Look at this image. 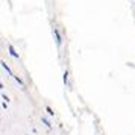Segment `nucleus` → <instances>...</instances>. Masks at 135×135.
Wrapping results in <instances>:
<instances>
[{
	"instance_id": "nucleus-1",
	"label": "nucleus",
	"mask_w": 135,
	"mask_h": 135,
	"mask_svg": "<svg viewBox=\"0 0 135 135\" xmlns=\"http://www.w3.org/2000/svg\"><path fill=\"white\" fill-rule=\"evenodd\" d=\"M41 120H43V123H44V124H46V126H47V128H49V129L52 128V123L49 122V118H46V117H43Z\"/></svg>"
},
{
	"instance_id": "nucleus-5",
	"label": "nucleus",
	"mask_w": 135,
	"mask_h": 135,
	"mask_svg": "<svg viewBox=\"0 0 135 135\" xmlns=\"http://www.w3.org/2000/svg\"><path fill=\"white\" fill-rule=\"evenodd\" d=\"M2 67L5 68V70H6V71H8V73H9V74H12V73H11V70H9V67H8V65H6V64H5V62H2Z\"/></svg>"
},
{
	"instance_id": "nucleus-7",
	"label": "nucleus",
	"mask_w": 135,
	"mask_h": 135,
	"mask_svg": "<svg viewBox=\"0 0 135 135\" xmlns=\"http://www.w3.org/2000/svg\"><path fill=\"white\" fill-rule=\"evenodd\" d=\"M15 80H17V82H18V84H20V85H23V80H21V79H20V78H18V76H15Z\"/></svg>"
},
{
	"instance_id": "nucleus-8",
	"label": "nucleus",
	"mask_w": 135,
	"mask_h": 135,
	"mask_svg": "<svg viewBox=\"0 0 135 135\" xmlns=\"http://www.w3.org/2000/svg\"><path fill=\"white\" fill-rule=\"evenodd\" d=\"M2 99H3V100H6V102H8V100H9V97H8L6 94H2Z\"/></svg>"
},
{
	"instance_id": "nucleus-4",
	"label": "nucleus",
	"mask_w": 135,
	"mask_h": 135,
	"mask_svg": "<svg viewBox=\"0 0 135 135\" xmlns=\"http://www.w3.org/2000/svg\"><path fill=\"white\" fill-rule=\"evenodd\" d=\"M46 111H47V114H49L50 117H53V115H55V112H53V109H52L50 106H46Z\"/></svg>"
},
{
	"instance_id": "nucleus-6",
	"label": "nucleus",
	"mask_w": 135,
	"mask_h": 135,
	"mask_svg": "<svg viewBox=\"0 0 135 135\" xmlns=\"http://www.w3.org/2000/svg\"><path fill=\"white\" fill-rule=\"evenodd\" d=\"M67 79H68V71L64 73V84H67Z\"/></svg>"
},
{
	"instance_id": "nucleus-2",
	"label": "nucleus",
	"mask_w": 135,
	"mask_h": 135,
	"mask_svg": "<svg viewBox=\"0 0 135 135\" xmlns=\"http://www.w3.org/2000/svg\"><path fill=\"white\" fill-rule=\"evenodd\" d=\"M53 33H55L56 43H58V44H61V37H59V32H58V31H56V29H55V31H53Z\"/></svg>"
},
{
	"instance_id": "nucleus-3",
	"label": "nucleus",
	"mask_w": 135,
	"mask_h": 135,
	"mask_svg": "<svg viewBox=\"0 0 135 135\" xmlns=\"http://www.w3.org/2000/svg\"><path fill=\"white\" fill-rule=\"evenodd\" d=\"M9 52H11V55H12V56H15V58H18V53H17L15 50H14V47H12V46H9Z\"/></svg>"
}]
</instances>
